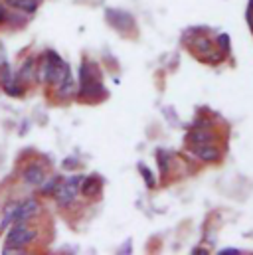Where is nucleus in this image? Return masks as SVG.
<instances>
[{
    "mask_svg": "<svg viewBox=\"0 0 253 255\" xmlns=\"http://www.w3.org/2000/svg\"><path fill=\"white\" fill-rule=\"evenodd\" d=\"M38 232L28 228L26 222H16V226L10 230L8 234V240H6V248H4V254H10V252H22L28 244H32L36 240Z\"/></svg>",
    "mask_w": 253,
    "mask_h": 255,
    "instance_id": "nucleus-1",
    "label": "nucleus"
},
{
    "mask_svg": "<svg viewBox=\"0 0 253 255\" xmlns=\"http://www.w3.org/2000/svg\"><path fill=\"white\" fill-rule=\"evenodd\" d=\"M81 180H83V176H73V178H69V180H65L60 184V188L56 190V202L60 204V206H69L73 200H75V196H77V192H79V184H81Z\"/></svg>",
    "mask_w": 253,
    "mask_h": 255,
    "instance_id": "nucleus-2",
    "label": "nucleus"
},
{
    "mask_svg": "<svg viewBox=\"0 0 253 255\" xmlns=\"http://www.w3.org/2000/svg\"><path fill=\"white\" fill-rule=\"evenodd\" d=\"M105 16H107V22L119 30V32H126V30H134V20L132 16L125 12V10H117V8H107L105 10Z\"/></svg>",
    "mask_w": 253,
    "mask_h": 255,
    "instance_id": "nucleus-3",
    "label": "nucleus"
},
{
    "mask_svg": "<svg viewBox=\"0 0 253 255\" xmlns=\"http://www.w3.org/2000/svg\"><path fill=\"white\" fill-rule=\"evenodd\" d=\"M38 212H40L38 202L30 198V200H26V202H22V204L16 206V212H14V224H16V222H28V220L34 218Z\"/></svg>",
    "mask_w": 253,
    "mask_h": 255,
    "instance_id": "nucleus-4",
    "label": "nucleus"
},
{
    "mask_svg": "<svg viewBox=\"0 0 253 255\" xmlns=\"http://www.w3.org/2000/svg\"><path fill=\"white\" fill-rule=\"evenodd\" d=\"M194 154L200 160H204V162H218L222 158L220 148H216L212 144H198V146H194Z\"/></svg>",
    "mask_w": 253,
    "mask_h": 255,
    "instance_id": "nucleus-5",
    "label": "nucleus"
},
{
    "mask_svg": "<svg viewBox=\"0 0 253 255\" xmlns=\"http://www.w3.org/2000/svg\"><path fill=\"white\" fill-rule=\"evenodd\" d=\"M24 180H26V184L40 186V184H44V180H46V170H44L40 164H30V166H26V170H24Z\"/></svg>",
    "mask_w": 253,
    "mask_h": 255,
    "instance_id": "nucleus-6",
    "label": "nucleus"
},
{
    "mask_svg": "<svg viewBox=\"0 0 253 255\" xmlns=\"http://www.w3.org/2000/svg\"><path fill=\"white\" fill-rule=\"evenodd\" d=\"M95 81H99L97 67L91 62H83L81 69H79V85H89V83H95Z\"/></svg>",
    "mask_w": 253,
    "mask_h": 255,
    "instance_id": "nucleus-7",
    "label": "nucleus"
},
{
    "mask_svg": "<svg viewBox=\"0 0 253 255\" xmlns=\"http://www.w3.org/2000/svg\"><path fill=\"white\" fill-rule=\"evenodd\" d=\"M214 138H216L214 132H210V130H206V128H202V127L194 128V132L188 136V140L194 146H198V144H210Z\"/></svg>",
    "mask_w": 253,
    "mask_h": 255,
    "instance_id": "nucleus-8",
    "label": "nucleus"
},
{
    "mask_svg": "<svg viewBox=\"0 0 253 255\" xmlns=\"http://www.w3.org/2000/svg\"><path fill=\"white\" fill-rule=\"evenodd\" d=\"M79 190L83 192L85 196H97L99 190H101V180L97 176H87V178L81 180Z\"/></svg>",
    "mask_w": 253,
    "mask_h": 255,
    "instance_id": "nucleus-9",
    "label": "nucleus"
},
{
    "mask_svg": "<svg viewBox=\"0 0 253 255\" xmlns=\"http://www.w3.org/2000/svg\"><path fill=\"white\" fill-rule=\"evenodd\" d=\"M6 4L20 12H26V14H32L38 8V0H6Z\"/></svg>",
    "mask_w": 253,
    "mask_h": 255,
    "instance_id": "nucleus-10",
    "label": "nucleus"
},
{
    "mask_svg": "<svg viewBox=\"0 0 253 255\" xmlns=\"http://www.w3.org/2000/svg\"><path fill=\"white\" fill-rule=\"evenodd\" d=\"M192 48L200 54V58H202V56H206V54H210V52L214 50L212 42H210L206 36H198V38H194V40H192Z\"/></svg>",
    "mask_w": 253,
    "mask_h": 255,
    "instance_id": "nucleus-11",
    "label": "nucleus"
},
{
    "mask_svg": "<svg viewBox=\"0 0 253 255\" xmlns=\"http://www.w3.org/2000/svg\"><path fill=\"white\" fill-rule=\"evenodd\" d=\"M34 73H36V64H34L32 58H28V60L22 64V67H20L18 77L24 79V81H30V79H34Z\"/></svg>",
    "mask_w": 253,
    "mask_h": 255,
    "instance_id": "nucleus-12",
    "label": "nucleus"
},
{
    "mask_svg": "<svg viewBox=\"0 0 253 255\" xmlns=\"http://www.w3.org/2000/svg\"><path fill=\"white\" fill-rule=\"evenodd\" d=\"M73 89H75V79H73V75L69 73L62 83L58 85V93H60V97H69V95L73 93Z\"/></svg>",
    "mask_w": 253,
    "mask_h": 255,
    "instance_id": "nucleus-13",
    "label": "nucleus"
},
{
    "mask_svg": "<svg viewBox=\"0 0 253 255\" xmlns=\"http://www.w3.org/2000/svg\"><path fill=\"white\" fill-rule=\"evenodd\" d=\"M60 184H62V178H58V176H54V178H50L44 186H42V194H46V196H54L56 190L60 188Z\"/></svg>",
    "mask_w": 253,
    "mask_h": 255,
    "instance_id": "nucleus-14",
    "label": "nucleus"
},
{
    "mask_svg": "<svg viewBox=\"0 0 253 255\" xmlns=\"http://www.w3.org/2000/svg\"><path fill=\"white\" fill-rule=\"evenodd\" d=\"M156 162H158V166H160V174H166V172H168V166H170L168 152H166V150H156Z\"/></svg>",
    "mask_w": 253,
    "mask_h": 255,
    "instance_id": "nucleus-15",
    "label": "nucleus"
},
{
    "mask_svg": "<svg viewBox=\"0 0 253 255\" xmlns=\"http://www.w3.org/2000/svg\"><path fill=\"white\" fill-rule=\"evenodd\" d=\"M200 60H204V62H208V64L216 65V64H222L224 62V54L222 52H210V54H206V56H202Z\"/></svg>",
    "mask_w": 253,
    "mask_h": 255,
    "instance_id": "nucleus-16",
    "label": "nucleus"
},
{
    "mask_svg": "<svg viewBox=\"0 0 253 255\" xmlns=\"http://www.w3.org/2000/svg\"><path fill=\"white\" fill-rule=\"evenodd\" d=\"M4 91H6L8 95H12V97H20V95H24V87L18 85V83H12V81L4 85Z\"/></svg>",
    "mask_w": 253,
    "mask_h": 255,
    "instance_id": "nucleus-17",
    "label": "nucleus"
},
{
    "mask_svg": "<svg viewBox=\"0 0 253 255\" xmlns=\"http://www.w3.org/2000/svg\"><path fill=\"white\" fill-rule=\"evenodd\" d=\"M12 81V71H10V65L8 64H2L0 65V83L6 85Z\"/></svg>",
    "mask_w": 253,
    "mask_h": 255,
    "instance_id": "nucleus-18",
    "label": "nucleus"
},
{
    "mask_svg": "<svg viewBox=\"0 0 253 255\" xmlns=\"http://www.w3.org/2000/svg\"><path fill=\"white\" fill-rule=\"evenodd\" d=\"M138 170H140V174L144 176V180H146V186H148V188H152V186H154V178H152L150 170H148L144 164H138Z\"/></svg>",
    "mask_w": 253,
    "mask_h": 255,
    "instance_id": "nucleus-19",
    "label": "nucleus"
},
{
    "mask_svg": "<svg viewBox=\"0 0 253 255\" xmlns=\"http://www.w3.org/2000/svg\"><path fill=\"white\" fill-rule=\"evenodd\" d=\"M62 166L65 170H73V168H77L79 166V160L75 158V156H69V158H65L62 162Z\"/></svg>",
    "mask_w": 253,
    "mask_h": 255,
    "instance_id": "nucleus-20",
    "label": "nucleus"
},
{
    "mask_svg": "<svg viewBox=\"0 0 253 255\" xmlns=\"http://www.w3.org/2000/svg\"><path fill=\"white\" fill-rule=\"evenodd\" d=\"M218 46H220L224 52H228V50H230V36H228V34L218 36Z\"/></svg>",
    "mask_w": 253,
    "mask_h": 255,
    "instance_id": "nucleus-21",
    "label": "nucleus"
},
{
    "mask_svg": "<svg viewBox=\"0 0 253 255\" xmlns=\"http://www.w3.org/2000/svg\"><path fill=\"white\" fill-rule=\"evenodd\" d=\"M6 16H8V12H6V8L0 4V22H6Z\"/></svg>",
    "mask_w": 253,
    "mask_h": 255,
    "instance_id": "nucleus-22",
    "label": "nucleus"
},
{
    "mask_svg": "<svg viewBox=\"0 0 253 255\" xmlns=\"http://www.w3.org/2000/svg\"><path fill=\"white\" fill-rule=\"evenodd\" d=\"M194 255H206L208 254V250H204V248H194V252H192Z\"/></svg>",
    "mask_w": 253,
    "mask_h": 255,
    "instance_id": "nucleus-23",
    "label": "nucleus"
},
{
    "mask_svg": "<svg viewBox=\"0 0 253 255\" xmlns=\"http://www.w3.org/2000/svg\"><path fill=\"white\" fill-rule=\"evenodd\" d=\"M222 254L224 255H236V254H242L240 250H222Z\"/></svg>",
    "mask_w": 253,
    "mask_h": 255,
    "instance_id": "nucleus-24",
    "label": "nucleus"
},
{
    "mask_svg": "<svg viewBox=\"0 0 253 255\" xmlns=\"http://www.w3.org/2000/svg\"><path fill=\"white\" fill-rule=\"evenodd\" d=\"M250 12H253V0H250Z\"/></svg>",
    "mask_w": 253,
    "mask_h": 255,
    "instance_id": "nucleus-25",
    "label": "nucleus"
}]
</instances>
